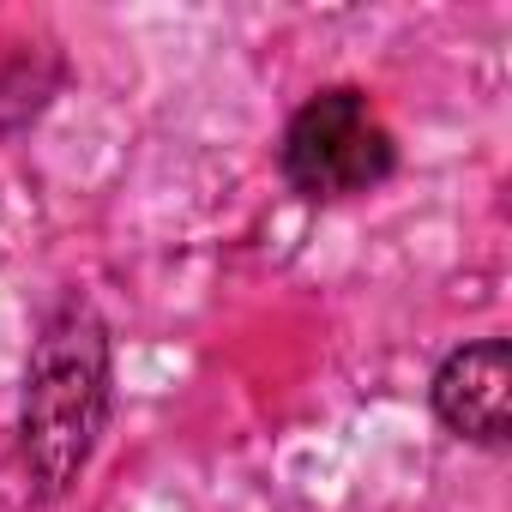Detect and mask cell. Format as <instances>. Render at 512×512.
<instances>
[{"mask_svg": "<svg viewBox=\"0 0 512 512\" xmlns=\"http://www.w3.org/2000/svg\"><path fill=\"white\" fill-rule=\"evenodd\" d=\"M392 163L398 145L356 85H332L308 97L284 133V181L302 199H356L380 187Z\"/></svg>", "mask_w": 512, "mask_h": 512, "instance_id": "cell-2", "label": "cell"}, {"mask_svg": "<svg viewBox=\"0 0 512 512\" xmlns=\"http://www.w3.org/2000/svg\"><path fill=\"white\" fill-rule=\"evenodd\" d=\"M434 416L476 446H506L512 440V350L500 338L452 350L434 374Z\"/></svg>", "mask_w": 512, "mask_h": 512, "instance_id": "cell-3", "label": "cell"}, {"mask_svg": "<svg viewBox=\"0 0 512 512\" xmlns=\"http://www.w3.org/2000/svg\"><path fill=\"white\" fill-rule=\"evenodd\" d=\"M103 422H109V326L85 296H67L37 332L19 410L25 470L43 500L79 482V470L103 440Z\"/></svg>", "mask_w": 512, "mask_h": 512, "instance_id": "cell-1", "label": "cell"}]
</instances>
